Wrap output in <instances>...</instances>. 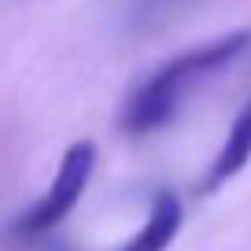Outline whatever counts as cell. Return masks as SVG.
Here are the masks:
<instances>
[{"mask_svg": "<svg viewBox=\"0 0 251 251\" xmlns=\"http://www.w3.org/2000/svg\"><path fill=\"white\" fill-rule=\"evenodd\" d=\"M248 163H251V100L236 111V118H233V126H229L218 155H214V163L207 166V177H203V185H200V192H203V196L218 192V188L229 185Z\"/></svg>", "mask_w": 251, "mask_h": 251, "instance_id": "cell-3", "label": "cell"}, {"mask_svg": "<svg viewBox=\"0 0 251 251\" xmlns=\"http://www.w3.org/2000/svg\"><path fill=\"white\" fill-rule=\"evenodd\" d=\"M170 0H129V8H133V15L137 19H148L151 11H159V8H166Z\"/></svg>", "mask_w": 251, "mask_h": 251, "instance_id": "cell-5", "label": "cell"}, {"mask_svg": "<svg viewBox=\"0 0 251 251\" xmlns=\"http://www.w3.org/2000/svg\"><path fill=\"white\" fill-rule=\"evenodd\" d=\"M248 48H251V30H233V33H222V37L203 41L196 48H185L174 59H166L159 71H151L129 93L122 115H118L122 133H129V137L159 133L163 126H170L177 118L181 103L196 93L207 78L233 67Z\"/></svg>", "mask_w": 251, "mask_h": 251, "instance_id": "cell-1", "label": "cell"}, {"mask_svg": "<svg viewBox=\"0 0 251 251\" xmlns=\"http://www.w3.org/2000/svg\"><path fill=\"white\" fill-rule=\"evenodd\" d=\"M93 166H96L93 141H74L71 148L63 151L52 185L19 214V222L11 226V233H15L19 240H37V236L52 233V229L78 207V200L85 196L89 177H93Z\"/></svg>", "mask_w": 251, "mask_h": 251, "instance_id": "cell-2", "label": "cell"}, {"mask_svg": "<svg viewBox=\"0 0 251 251\" xmlns=\"http://www.w3.org/2000/svg\"><path fill=\"white\" fill-rule=\"evenodd\" d=\"M181 222H185L181 200L174 196V192H159V196L151 200V211H148V218H144V226L118 251H166L174 244V236H177Z\"/></svg>", "mask_w": 251, "mask_h": 251, "instance_id": "cell-4", "label": "cell"}]
</instances>
